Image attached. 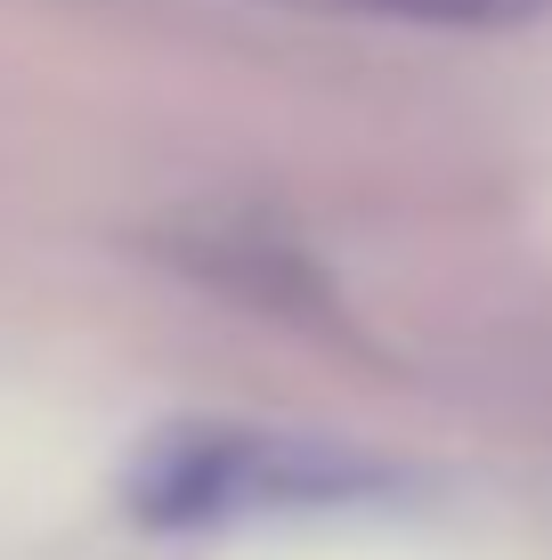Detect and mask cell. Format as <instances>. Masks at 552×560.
<instances>
[{"label":"cell","mask_w":552,"mask_h":560,"mask_svg":"<svg viewBox=\"0 0 552 560\" xmlns=\"http://www.w3.org/2000/svg\"><path fill=\"white\" fill-rule=\"evenodd\" d=\"M390 471L326 439L252 431V422H171L146 431L122 471V512L146 528H220L252 512H326L383 495Z\"/></svg>","instance_id":"obj_1"}]
</instances>
